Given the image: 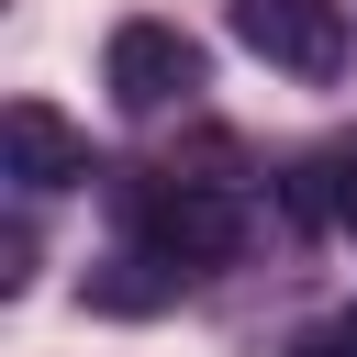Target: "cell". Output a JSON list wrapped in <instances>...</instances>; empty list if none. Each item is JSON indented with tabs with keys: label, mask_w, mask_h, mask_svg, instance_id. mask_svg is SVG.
Wrapping results in <instances>:
<instances>
[{
	"label": "cell",
	"mask_w": 357,
	"mask_h": 357,
	"mask_svg": "<svg viewBox=\"0 0 357 357\" xmlns=\"http://www.w3.org/2000/svg\"><path fill=\"white\" fill-rule=\"evenodd\" d=\"M100 78H112V100H123V112H167V100H190V89H201V45H190L178 22H123V33H112V56H100Z\"/></svg>",
	"instance_id": "3957f363"
},
{
	"label": "cell",
	"mask_w": 357,
	"mask_h": 357,
	"mask_svg": "<svg viewBox=\"0 0 357 357\" xmlns=\"http://www.w3.org/2000/svg\"><path fill=\"white\" fill-rule=\"evenodd\" d=\"M290 357H357V346H335V324H324V335H301Z\"/></svg>",
	"instance_id": "52a82bcc"
},
{
	"label": "cell",
	"mask_w": 357,
	"mask_h": 357,
	"mask_svg": "<svg viewBox=\"0 0 357 357\" xmlns=\"http://www.w3.org/2000/svg\"><path fill=\"white\" fill-rule=\"evenodd\" d=\"M156 301H178V268H167V257H145V245H134V257H112V268L89 279V312H156Z\"/></svg>",
	"instance_id": "5b68a950"
},
{
	"label": "cell",
	"mask_w": 357,
	"mask_h": 357,
	"mask_svg": "<svg viewBox=\"0 0 357 357\" xmlns=\"http://www.w3.org/2000/svg\"><path fill=\"white\" fill-rule=\"evenodd\" d=\"M335 346H357V301H346V312H335Z\"/></svg>",
	"instance_id": "ba28073f"
},
{
	"label": "cell",
	"mask_w": 357,
	"mask_h": 357,
	"mask_svg": "<svg viewBox=\"0 0 357 357\" xmlns=\"http://www.w3.org/2000/svg\"><path fill=\"white\" fill-rule=\"evenodd\" d=\"M223 22H234L245 56H268L290 78H335L346 67V11L335 0H223Z\"/></svg>",
	"instance_id": "7a4b0ae2"
},
{
	"label": "cell",
	"mask_w": 357,
	"mask_h": 357,
	"mask_svg": "<svg viewBox=\"0 0 357 357\" xmlns=\"http://www.w3.org/2000/svg\"><path fill=\"white\" fill-rule=\"evenodd\" d=\"M134 245L167 257L178 279H201V268H223V257L245 245V201H234L223 178H145V190H134Z\"/></svg>",
	"instance_id": "6da1fadb"
},
{
	"label": "cell",
	"mask_w": 357,
	"mask_h": 357,
	"mask_svg": "<svg viewBox=\"0 0 357 357\" xmlns=\"http://www.w3.org/2000/svg\"><path fill=\"white\" fill-rule=\"evenodd\" d=\"M22 279H33V234L11 223V234H0V290H22Z\"/></svg>",
	"instance_id": "8992f818"
},
{
	"label": "cell",
	"mask_w": 357,
	"mask_h": 357,
	"mask_svg": "<svg viewBox=\"0 0 357 357\" xmlns=\"http://www.w3.org/2000/svg\"><path fill=\"white\" fill-rule=\"evenodd\" d=\"M0 156H11L22 190H67V178H89V134H78L56 100H11V112H0Z\"/></svg>",
	"instance_id": "277c9868"
}]
</instances>
